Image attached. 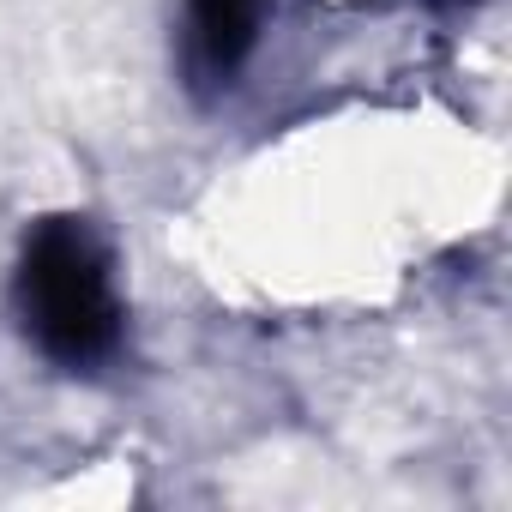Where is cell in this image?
<instances>
[{"label":"cell","mask_w":512,"mask_h":512,"mask_svg":"<svg viewBox=\"0 0 512 512\" xmlns=\"http://www.w3.org/2000/svg\"><path fill=\"white\" fill-rule=\"evenodd\" d=\"M260 7L266 0H193V25H187L193 61H205V73H229L253 49Z\"/></svg>","instance_id":"2"},{"label":"cell","mask_w":512,"mask_h":512,"mask_svg":"<svg viewBox=\"0 0 512 512\" xmlns=\"http://www.w3.org/2000/svg\"><path fill=\"white\" fill-rule=\"evenodd\" d=\"M25 314L43 350L61 362H97L115 344L121 308H115L109 260L85 223H49L37 235L25 260Z\"/></svg>","instance_id":"1"}]
</instances>
